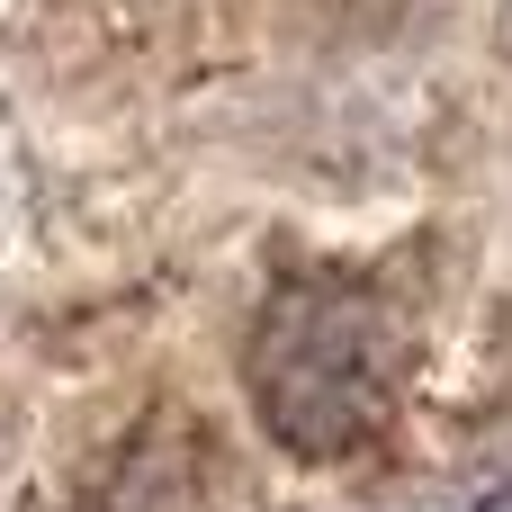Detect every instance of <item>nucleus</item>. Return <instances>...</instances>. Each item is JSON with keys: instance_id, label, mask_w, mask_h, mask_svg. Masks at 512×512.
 <instances>
[{"instance_id": "nucleus-1", "label": "nucleus", "mask_w": 512, "mask_h": 512, "mask_svg": "<svg viewBox=\"0 0 512 512\" xmlns=\"http://www.w3.org/2000/svg\"><path fill=\"white\" fill-rule=\"evenodd\" d=\"M252 414L279 450L297 459H351L387 432L396 387H405V315L378 279L351 270H306L279 279L270 306L252 315Z\"/></svg>"}, {"instance_id": "nucleus-2", "label": "nucleus", "mask_w": 512, "mask_h": 512, "mask_svg": "<svg viewBox=\"0 0 512 512\" xmlns=\"http://www.w3.org/2000/svg\"><path fill=\"white\" fill-rule=\"evenodd\" d=\"M216 459H207V441L171 414V423H144L117 459H108V477L90 486V504L99 512H216Z\"/></svg>"}]
</instances>
